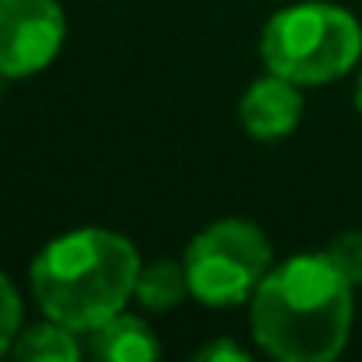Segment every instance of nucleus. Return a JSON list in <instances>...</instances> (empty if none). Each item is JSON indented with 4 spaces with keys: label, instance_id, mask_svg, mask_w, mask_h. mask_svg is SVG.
Segmentation results:
<instances>
[{
    "label": "nucleus",
    "instance_id": "f257e3e1",
    "mask_svg": "<svg viewBox=\"0 0 362 362\" xmlns=\"http://www.w3.org/2000/svg\"><path fill=\"white\" fill-rule=\"evenodd\" d=\"M355 284L323 249L295 252L270 267L249 298V330L277 362H330L348 348Z\"/></svg>",
    "mask_w": 362,
    "mask_h": 362
},
{
    "label": "nucleus",
    "instance_id": "39448f33",
    "mask_svg": "<svg viewBox=\"0 0 362 362\" xmlns=\"http://www.w3.org/2000/svg\"><path fill=\"white\" fill-rule=\"evenodd\" d=\"M68 40V15L57 0H0V78L47 71Z\"/></svg>",
    "mask_w": 362,
    "mask_h": 362
},
{
    "label": "nucleus",
    "instance_id": "6e6552de",
    "mask_svg": "<svg viewBox=\"0 0 362 362\" xmlns=\"http://www.w3.org/2000/svg\"><path fill=\"white\" fill-rule=\"evenodd\" d=\"M82 334L43 316L40 323H29L18 330L15 344H11V355L22 358V362H78L86 344L78 341Z\"/></svg>",
    "mask_w": 362,
    "mask_h": 362
},
{
    "label": "nucleus",
    "instance_id": "9d476101",
    "mask_svg": "<svg viewBox=\"0 0 362 362\" xmlns=\"http://www.w3.org/2000/svg\"><path fill=\"white\" fill-rule=\"evenodd\" d=\"M25 327V302L18 284L0 270V355H11L18 330Z\"/></svg>",
    "mask_w": 362,
    "mask_h": 362
},
{
    "label": "nucleus",
    "instance_id": "f8f14e48",
    "mask_svg": "<svg viewBox=\"0 0 362 362\" xmlns=\"http://www.w3.org/2000/svg\"><path fill=\"white\" fill-rule=\"evenodd\" d=\"M192 358H199V362H245L249 358V348H242V344H235L231 337H214V341H206L203 348H196L192 351Z\"/></svg>",
    "mask_w": 362,
    "mask_h": 362
},
{
    "label": "nucleus",
    "instance_id": "9b49d317",
    "mask_svg": "<svg viewBox=\"0 0 362 362\" xmlns=\"http://www.w3.org/2000/svg\"><path fill=\"white\" fill-rule=\"evenodd\" d=\"M323 252H327V259H330L355 288H362V231H341V235H334V238L323 245Z\"/></svg>",
    "mask_w": 362,
    "mask_h": 362
},
{
    "label": "nucleus",
    "instance_id": "423d86ee",
    "mask_svg": "<svg viewBox=\"0 0 362 362\" xmlns=\"http://www.w3.org/2000/svg\"><path fill=\"white\" fill-rule=\"evenodd\" d=\"M305 89L295 86L291 78H281L274 71H263L252 78L238 100V121L242 132L252 142H284L288 135L298 132L302 114H305Z\"/></svg>",
    "mask_w": 362,
    "mask_h": 362
},
{
    "label": "nucleus",
    "instance_id": "ddd939ff",
    "mask_svg": "<svg viewBox=\"0 0 362 362\" xmlns=\"http://www.w3.org/2000/svg\"><path fill=\"white\" fill-rule=\"evenodd\" d=\"M351 100H355V110L362 114V64L355 68V93H351Z\"/></svg>",
    "mask_w": 362,
    "mask_h": 362
},
{
    "label": "nucleus",
    "instance_id": "20e7f679",
    "mask_svg": "<svg viewBox=\"0 0 362 362\" xmlns=\"http://www.w3.org/2000/svg\"><path fill=\"white\" fill-rule=\"evenodd\" d=\"M181 263H185L189 291L199 305L231 309L252 298L277 259L267 231L256 221L221 217L189 238Z\"/></svg>",
    "mask_w": 362,
    "mask_h": 362
},
{
    "label": "nucleus",
    "instance_id": "f03ea898",
    "mask_svg": "<svg viewBox=\"0 0 362 362\" xmlns=\"http://www.w3.org/2000/svg\"><path fill=\"white\" fill-rule=\"evenodd\" d=\"M142 256L135 242L110 228H71L50 238L29 263V291L43 316L89 334L128 309Z\"/></svg>",
    "mask_w": 362,
    "mask_h": 362
},
{
    "label": "nucleus",
    "instance_id": "0eeeda50",
    "mask_svg": "<svg viewBox=\"0 0 362 362\" xmlns=\"http://www.w3.org/2000/svg\"><path fill=\"white\" fill-rule=\"evenodd\" d=\"M86 351L103 362H153L163 355V344L142 316L121 309L86 334Z\"/></svg>",
    "mask_w": 362,
    "mask_h": 362
},
{
    "label": "nucleus",
    "instance_id": "1a4fd4ad",
    "mask_svg": "<svg viewBox=\"0 0 362 362\" xmlns=\"http://www.w3.org/2000/svg\"><path fill=\"white\" fill-rule=\"evenodd\" d=\"M189 298H192V291H189V277H185V263L181 259H149V263H142L132 302H139L146 313H174Z\"/></svg>",
    "mask_w": 362,
    "mask_h": 362
},
{
    "label": "nucleus",
    "instance_id": "7ed1b4c3",
    "mask_svg": "<svg viewBox=\"0 0 362 362\" xmlns=\"http://www.w3.org/2000/svg\"><path fill=\"white\" fill-rule=\"evenodd\" d=\"M259 61L267 71L302 89L330 86L362 64V25L330 0H298L274 11L259 33Z\"/></svg>",
    "mask_w": 362,
    "mask_h": 362
}]
</instances>
